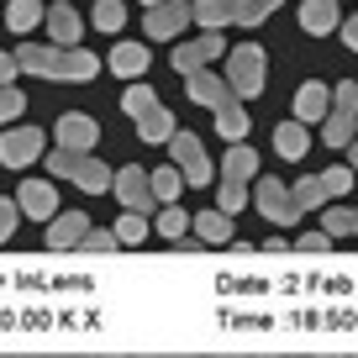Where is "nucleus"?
<instances>
[{"label":"nucleus","mask_w":358,"mask_h":358,"mask_svg":"<svg viewBox=\"0 0 358 358\" xmlns=\"http://www.w3.org/2000/svg\"><path fill=\"white\" fill-rule=\"evenodd\" d=\"M185 90H190L195 106H206V111L216 116V132H222L227 143H243V137H248V111H243V101H237V90L227 85L216 69L190 74V79H185Z\"/></svg>","instance_id":"f257e3e1"},{"label":"nucleus","mask_w":358,"mask_h":358,"mask_svg":"<svg viewBox=\"0 0 358 358\" xmlns=\"http://www.w3.org/2000/svg\"><path fill=\"white\" fill-rule=\"evenodd\" d=\"M16 64L37 79H69V85H85V79L101 74V58L85 53V48H37V43H22L16 48Z\"/></svg>","instance_id":"f03ea898"},{"label":"nucleus","mask_w":358,"mask_h":358,"mask_svg":"<svg viewBox=\"0 0 358 358\" xmlns=\"http://www.w3.org/2000/svg\"><path fill=\"white\" fill-rule=\"evenodd\" d=\"M122 111L132 116V127H137L143 143H169V137H174V111H164V101H158L148 85H127Z\"/></svg>","instance_id":"7ed1b4c3"},{"label":"nucleus","mask_w":358,"mask_h":358,"mask_svg":"<svg viewBox=\"0 0 358 358\" xmlns=\"http://www.w3.org/2000/svg\"><path fill=\"white\" fill-rule=\"evenodd\" d=\"M48 174H53V179H69V185H79L85 195H106V190H111V179H116L95 153H69V148L48 153Z\"/></svg>","instance_id":"20e7f679"},{"label":"nucleus","mask_w":358,"mask_h":358,"mask_svg":"<svg viewBox=\"0 0 358 358\" xmlns=\"http://www.w3.org/2000/svg\"><path fill=\"white\" fill-rule=\"evenodd\" d=\"M258 179V153L253 148H243V143H232V153L222 158V211L232 216V211H243L248 201H253V185Z\"/></svg>","instance_id":"39448f33"},{"label":"nucleus","mask_w":358,"mask_h":358,"mask_svg":"<svg viewBox=\"0 0 358 358\" xmlns=\"http://www.w3.org/2000/svg\"><path fill=\"white\" fill-rule=\"evenodd\" d=\"M227 85L237 90V101H253L258 90L268 85V58H264V48L258 43H243V48H232L227 53Z\"/></svg>","instance_id":"423d86ee"},{"label":"nucleus","mask_w":358,"mask_h":358,"mask_svg":"<svg viewBox=\"0 0 358 358\" xmlns=\"http://www.w3.org/2000/svg\"><path fill=\"white\" fill-rule=\"evenodd\" d=\"M322 143L327 148L358 143V85L353 79H343V85L332 90V111H327V122H322Z\"/></svg>","instance_id":"0eeeda50"},{"label":"nucleus","mask_w":358,"mask_h":358,"mask_svg":"<svg viewBox=\"0 0 358 358\" xmlns=\"http://www.w3.org/2000/svg\"><path fill=\"white\" fill-rule=\"evenodd\" d=\"M264 6L258 0H195V27L222 32V27H258Z\"/></svg>","instance_id":"6e6552de"},{"label":"nucleus","mask_w":358,"mask_h":358,"mask_svg":"<svg viewBox=\"0 0 358 358\" xmlns=\"http://www.w3.org/2000/svg\"><path fill=\"white\" fill-rule=\"evenodd\" d=\"M358 185V174L348 164H337V169H327V174H311V179H301V185H290L295 190V206L301 211H316V206H327L332 195H348Z\"/></svg>","instance_id":"1a4fd4ad"},{"label":"nucleus","mask_w":358,"mask_h":358,"mask_svg":"<svg viewBox=\"0 0 358 358\" xmlns=\"http://www.w3.org/2000/svg\"><path fill=\"white\" fill-rule=\"evenodd\" d=\"M169 164L185 174V185H211V153L195 132H174L169 137Z\"/></svg>","instance_id":"9d476101"},{"label":"nucleus","mask_w":358,"mask_h":358,"mask_svg":"<svg viewBox=\"0 0 358 358\" xmlns=\"http://www.w3.org/2000/svg\"><path fill=\"white\" fill-rule=\"evenodd\" d=\"M111 195H116V201L127 206V211H137V216L158 211V195H153V174H143L137 164L116 169V179H111Z\"/></svg>","instance_id":"9b49d317"},{"label":"nucleus","mask_w":358,"mask_h":358,"mask_svg":"<svg viewBox=\"0 0 358 358\" xmlns=\"http://www.w3.org/2000/svg\"><path fill=\"white\" fill-rule=\"evenodd\" d=\"M253 201H258V211H264L274 227H290V222H301L295 190H290V185H280L274 174H258V190H253Z\"/></svg>","instance_id":"f8f14e48"},{"label":"nucleus","mask_w":358,"mask_h":358,"mask_svg":"<svg viewBox=\"0 0 358 358\" xmlns=\"http://www.w3.org/2000/svg\"><path fill=\"white\" fill-rule=\"evenodd\" d=\"M185 27H195V0H169V6H153V11L143 16V32L153 37V43H169V37H179Z\"/></svg>","instance_id":"ddd939ff"},{"label":"nucleus","mask_w":358,"mask_h":358,"mask_svg":"<svg viewBox=\"0 0 358 358\" xmlns=\"http://www.w3.org/2000/svg\"><path fill=\"white\" fill-rule=\"evenodd\" d=\"M222 53H227L222 32H201V37H190V43H179V48H174V69L190 79V74H201L206 64H216Z\"/></svg>","instance_id":"4468645a"},{"label":"nucleus","mask_w":358,"mask_h":358,"mask_svg":"<svg viewBox=\"0 0 358 358\" xmlns=\"http://www.w3.org/2000/svg\"><path fill=\"white\" fill-rule=\"evenodd\" d=\"M43 143L48 137L37 127H11V132H0V164L6 169H27L32 158H43Z\"/></svg>","instance_id":"2eb2a0df"},{"label":"nucleus","mask_w":358,"mask_h":358,"mask_svg":"<svg viewBox=\"0 0 358 358\" xmlns=\"http://www.w3.org/2000/svg\"><path fill=\"white\" fill-rule=\"evenodd\" d=\"M43 27H48V43H53V48H79V37H85L79 11H74V6H64V0H53V6H48Z\"/></svg>","instance_id":"dca6fc26"},{"label":"nucleus","mask_w":358,"mask_h":358,"mask_svg":"<svg viewBox=\"0 0 358 358\" xmlns=\"http://www.w3.org/2000/svg\"><path fill=\"white\" fill-rule=\"evenodd\" d=\"M95 143H101V127H95V116H85V111L58 116V148H69V153H90Z\"/></svg>","instance_id":"f3484780"},{"label":"nucleus","mask_w":358,"mask_h":358,"mask_svg":"<svg viewBox=\"0 0 358 358\" xmlns=\"http://www.w3.org/2000/svg\"><path fill=\"white\" fill-rule=\"evenodd\" d=\"M16 206H22V216L53 222V211H58V185H53V179H27L22 190H16Z\"/></svg>","instance_id":"a211bd4d"},{"label":"nucleus","mask_w":358,"mask_h":358,"mask_svg":"<svg viewBox=\"0 0 358 358\" xmlns=\"http://www.w3.org/2000/svg\"><path fill=\"white\" fill-rule=\"evenodd\" d=\"M85 237H90V216H85V211H64V216H53V222H48V237H43V243H48V248H85Z\"/></svg>","instance_id":"6ab92c4d"},{"label":"nucleus","mask_w":358,"mask_h":358,"mask_svg":"<svg viewBox=\"0 0 358 358\" xmlns=\"http://www.w3.org/2000/svg\"><path fill=\"white\" fill-rule=\"evenodd\" d=\"M274 153L290 158V164H301V158L311 153V132H306V122H295V116H290V122L274 127Z\"/></svg>","instance_id":"aec40b11"},{"label":"nucleus","mask_w":358,"mask_h":358,"mask_svg":"<svg viewBox=\"0 0 358 358\" xmlns=\"http://www.w3.org/2000/svg\"><path fill=\"white\" fill-rule=\"evenodd\" d=\"M327 111H332V90L327 85H301L295 90V122H327Z\"/></svg>","instance_id":"412c9836"},{"label":"nucleus","mask_w":358,"mask_h":358,"mask_svg":"<svg viewBox=\"0 0 358 358\" xmlns=\"http://www.w3.org/2000/svg\"><path fill=\"white\" fill-rule=\"evenodd\" d=\"M301 27L311 37H327L343 27V16H337V0H301Z\"/></svg>","instance_id":"4be33fe9"},{"label":"nucleus","mask_w":358,"mask_h":358,"mask_svg":"<svg viewBox=\"0 0 358 358\" xmlns=\"http://www.w3.org/2000/svg\"><path fill=\"white\" fill-rule=\"evenodd\" d=\"M111 74H122L127 85H137V79L148 74V48L143 43H116L111 48Z\"/></svg>","instance_id":"5701e85b"},{"label":"nucleus","mask_w":358,"mask_h":358,"mask_svg":"<svg viewBox=\"0 0 358 358\" xmlns=\"http://www.w3.org/2000/svg\"><path fill=\"white\" fill-rule=\"evenodd\" d=\"M190 232L201 237L206 248H222V243H232V216H227V211H201L190 222Z\"/></svg>","instance_id":"b1692460"},{"label":"nucleus","mask_w":358,"mask_h":358,"mask_svg":"<svg viewBox=\"0 0 358 358\" xmlns=\"http://www.w3.org/2000/svg\"><path fill=\"white\" fill-rule=\"evenodd\" d=\"M43 16H48L43 0H11L6 6V27L11 32H32V27H43Z\"/></svg>","instance_id":"393cba45"},{"label":"nucleus","mask_w":358,"mask_h":358,"mask_svg":"<svg viewBox=\"0 0 358 358\" xmlns=\"http://www.w3.org/2000/svg\"><path fill=\"white\" fill-rule=\"evenodd\" d=\"M179 190H185V174H179L174 164L153 169V195H158V206H174V201H179Z\"/></svg>","instance_id":"a878e982"},{"label":"nucleus","mask_w":358,"mask_h":358,"mask_svg":"<svg viewBox=\"0 0 358 358\" xmlns=\"http://www.w3.org/2000/svg\"><path fill=\"white\" fill-rule=\"evenodd\" d=\"M122 22H127L122 0H95V11H90V27H95V32H116Z\"/></svg>","instance_id":"bb28decb"},{"label":"nucleus","mask_w":358,"mask_h":358,"mask_svg":"<svg viewBox=\"0 0 358 358\" xmlns=\"http://www.w3.org/2000/svg\"><path fill=\"white\" fill-rule=\"evenodd\" d=\"M185 232H190V216L179 211V206H164V211H158V237H169V243H185Z\"/></svg>","instance_id":"cd10ccee"},{"label":"nucleus","mask_w":358,"mask_h":358,"mask_svg":"<svg viewBox=\"0 0 358 358\" xmlns=\"http://www.w3.org/2000/svg\"><path fill=\"white\" fill-rule=\"evenodd\" d=\"M322 232H332V237H358V206H353V211H348V206H332Z\"/></svg>","instance_id":"c85d7f7f"},{"label":"nucleus","mask_w":358,"mask_h":358,"mask_svg":"<svg viewBox=\"0 0 358 358\" xmlns=\"http://www.w3.org/2000/svg\"><path fill=\"white\" fill-rule=\"evenodd\" d=\"M111 232H116V237H122V248H137V243H143V237H148V216H137V211H127V216H122V222H116V227H111Z\"/></svg>","instance_id":"c756f323"},{"label":"nucleus","mask_w":358,"mask_h":358,"mask_svg":"<svg viewBox=\"0 0 358 358\" xmlns=\"http://www.w3.org/2000/svg\"><path fill=\"white\" fill-rule=\"evenodd\" d=\"M22 111H27V95L16 85H0V132H6V122H16Z\"/></svg>","instance_id":"7c9ffc66"},{"label":"nucleus","mask_w":358,"mask_h":358,"mask_svg":"<svg viewBox=\"0 0 358 358\" xmlns=\"http://www.w3.org/2000/svg\"><path fill=\"white\" fill-rule=\"evenodd\" d=\"M122 248V237L111 232V227H90V237H85V253H116Z\"/></svg>","instance_id":"2f4dec72"},{"label":"nucleus","mask_w":358,"mask_h":358,"mask_svg":"<svg viewBox=\"0 0 358 358\" xmlns=\"http://www.w3.org/2000/svg\"><path fill=\"white\" fill-rule=\"evenodd\" d=\"M301 253H327V248H332V232H322V227H316V232H301Z\"/></svg>","instance_id":"473e14b6"},{"label":"nucleus","mask_w":358,"mask_h":358,"mask_svg":"<svg viewBox=\"0 0 358 358\" xmlns=\"http://www.w3.org/2000/svg\"><path fill=\"white\" fill-rule=\"evenodd\" d=\"M16 216H22V206H16V201H6V195H0V243H6V237L16 232Z\"/></svg>","instance_id":"72a5a7b5"},{"label":"nucleus","mask_w":358,"mask_h":358,"mask_svg":"<svg viewBox=\"0 0 358 358\" xmlns=\"http://www.w3.org/2000/svg\"><path fill=\"white\" fill-rule=\"evenodd\" d=\"M16 74H22V64H16V53H0V85H11Z\"/></svg>","instance_id":"f704fd0d"},{"label":"nucleus","mask_w":358,"mask_h":358,"mask_svg":"<svg viewBox=\"0 0 358 358\" xmlns=\"http://www.w3.org/2000/svg\"><path fill=\"white\" fill-rule=\"evenodd\" d=\"M337 32H343V43L358 53V16H343V27H337Z\"/></svg>","instance_id":"c9c22d12"},{"label":"nucleus","mask_w":358,"mask_h":358,"mask_svg":"<svg viewBox=\"0 0 358 358\" xmlns=\"http://www.w3.org/2000/svg\"><path fill=\"white\" fill-rule=\"evenodd\" d=\"M343 153H348V169H353V174H358V143H348Z\"/></svg>","instance_id":"e433bc0d"},{"label":"nucleus","mask_w":358,"mask_h":358,"mask_svg":"<svg viewBox=\"0 0 358 358\" xmlns=\"http://www.w3.org/2000/svg\"><path fill=\"white\" fill-rule=\"evenodd\" d=\"M258 6H264V16H268V11H280V6H285V0H258Z\"/></svg>","instance_id":"4c0bfd02"},{"label":"nucleus","mask_w":358,"mask_h":358,"mask_svg":"<svg viewBox=\"0 0 358 358\" xmlns=\"http://www.w3.org/2000/svg\"><path fill=\"white\" fill-rule=\"evenodd\" d=\"M153 6H169V0H148V11H153Z\"/></svg>","instance_id":"58836bf2"},{"label":"nucleus","mask_w":358,"mask_h":358,"mask_svg":"<svg viewBox=\"0 0 358 358\" xmlns=\"http://www.w3.org/2000/svg\"><path fill=\"white\" fill-rule=\"evenodd\" d=\"M43 6H53V0H43Z\"/></svg>","instance_id":"ea45409f"}]
</instances>
